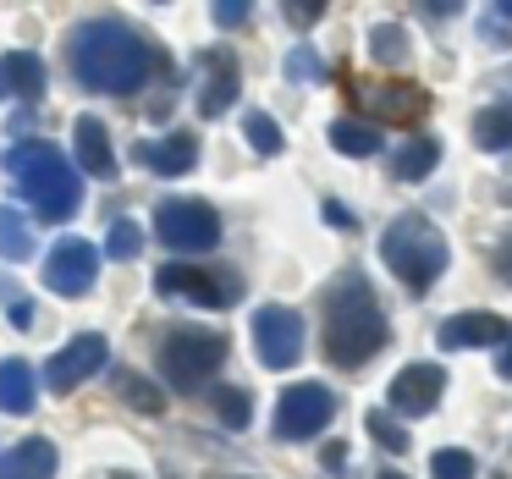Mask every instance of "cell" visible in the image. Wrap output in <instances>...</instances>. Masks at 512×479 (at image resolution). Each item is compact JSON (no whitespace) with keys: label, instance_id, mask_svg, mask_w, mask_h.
Returning a JSON list of instances; mask_svg holds the SVG:
<instances>
[{"label":"cell","instance_id":"cell-1","mask_svg":"<svg viewBox=\"0 0 512 479\" xmlns=\"http://www.w3.org/2000/svg\"><path fill=\"white\" fill-rule=\"evenodd\" d=\"M67 61L78 72V83L94 94H138L149 83V72H155V61L166 67V56L149 50L144 34L133 23H116V17L83 23L67 45Z\"/></svg>","mask_w":512,"mask_h":479},{"label":"cell","instance_id":"cell-2","mask_svg":"<svg viewBox=\"0 0 512 479\" xmlns=\"http://www.w3.org/2000/svg\"><path fill=\"white\" fill-rule=\"evenodd\" d=\"M386 342H391V331H386V314H380L369 281L358 270L331 281V292H325V358L336 369H358Z\"/></svg>","mask_w":512,"mask_h":479},{"label":"cell","instance_id":"cell-3","mask_svg":"<svg viewBox=\"0 0 512 479\" xmlns=\"http://www.w3.org/2000/svg\"><path fill=\"white\" fill-rule=\"evenodd\" d=\"M6 171H12V182L34 199L39 221H67L72 210H83L78 166H72L56 144H45V138H23V144L6 155Z\"/></svg>","mask_w":512,"mask_h":479},{"label":"cell","instance_id":"cell-4","mask_svg":"<svg viewBox=\"0 0 512 479\" xmlns=\"http://www.w3.org/2000/svg\"><path fill=\"white\" fill-rule=\"evenodd\" d=\"M380 259L391 265V276H397L402 287L424 292L446 270V237H441V226L424 221V215H397V221L386 226V237H380Z\"/></svg>","mask_w":512,"mask_h":479},{"label":"cell","instance_id":"cell-5","mask_svg":"<svg viewBox=\"0 0 512 479\" xmlns=\"http://www.w3.org/2000/svg\"><path fill=\"white\" fill-rule=\"evenodd\" d=\"M226 364V336L221 331H199V325H177L160 336V375L182 391H199L204 375Z\"/></svg>","mask_w":512,"mask_h":479},{"label":"cell","instance_id":"cell-6","mask_svg":"<svg viewBox=\"0 0 512 479\" xmlns=\"http://www.w3.org/2000/svg\"><path fill=\"white\" fill-rule=\"evenodd\" d=\"M155 232H160V243L177 248V254H199V248L221 243V215L204 199H160Z\"/></svg>","mask_w":512,"mask_h":479},{"label":"cell","instance_id":"cell-7","mask_svg":"<svg viewBox=\"0 0 512 479\" xmlns=\"http://www.w3.org/2000/svg\"><path fill=\"white\" fill-rule=\"evenodd\" d=\"M331 413H336L331 386L303 380V386H292L287 397L276 402V435H281V441H314V435L331 424Z\"/></svg>","mask_w":512,"mask_h":479},{"label":"cell","instance_id":"cell-8","mask_svg":"<svg viewBox=\"0 0 512 479\" xmlns=\"http://www.w3.org/2000/svg\"><path fill=\"white\" fill-rule=\"evenodd\" d=\"M155 292H166V298H188V303H204V309H232V303H237V276H232V270L166 265V270H155Z\"/></svg>","mask_w":512,"mask_h":479},{"label":"cell","instance_id":"cell-9","mask_svg":"<svg viewBox=\"0 0 512 479\" xmlns=\"http://www.w3.org/2000/svg\"><path fill=\"white\" fill-rule=\"evenodd\" d=\"M254 347L265 369H292L303 358V320L292 309H281V303H265L254 314Z\"/></svg>","mask_w":512,"mask_h":479},{"label":"cell","instance_id":"cell-10","mask_svg":"<svg viewBox=\"0 0 512 479\" xmlns=\"http://www.w3.org/2000/svg\"><path fill=\"white\" fill-rule=\"evenodd\" d=\"M100 276V248L83 243V237H61L45 259V287L61 292V298H83Z\"/></svg>","mask_w":512,"mask_h":479},{"label":"cell","instance_id":"cell-11","mask_svg":"<svg viewBox=\"0 0 512 479\" xmlns=\"http://www.w3.org/2000/svg\"><path fill=\"white\" fill-rule=\"evenodd\" d=\"M105 358H111L105 336H94V331L72 336V342L61 347V353L50 358V364H45V386L56 391V397H67V391H72V386H83V380H89L94 369H105Z\"/></svg>","mask_w":512,"mask_h":479},{"label":"cell","instance_id":"cell-12","mask_svg":"<svg viewBox=\"0 0 512 479\" xmlns=\"http://www.w3.org/2000/svg\"><path fill=\"white\" fill-rule=\"evenodd\" d=\"M446 391V369L441 364H402L397 380H391V408L397 413H430Z\"/></svg>","mask_w":512,"mask_h":479},{"label":"cell","instance_id":"cell-13","mask_svg":"<svg viewBox=\"0 0 512 479\" xmlns=\"http://www.w3.org/2000/svg\"><path fill=\"white\" fill-rule=\"evenodd\" d=\"M204 89H199V116L210 122V116L232 111L237 105V89H243V78H237V56L232 50H204Z\"/></svg>","mask_w":512,"mask_h":479},{"label":"cell","instance_id":"cell-14","mask_svg":"<svg viewBox=\"0 0 512 479\" xmlns=\"http://www.w3.org/2000/svg\"><path fill=\"white\" fill-rule=\"evenodd\" d=\"M507 336H512V325L501 320V314H485V309L452 314V320L441 325V347H446V353H463V347H490V342H507Z\"/></svg>","mask_w":512,"mask_h":479},{"label":"cell","instance_id":"cell-15","mask_svg":"<svg viewBox=\"0 0 512 479\" xmlns=\"http://www.w3.org/2000/svg\"><path fill=\"white\" fill-rule=\"evenodd\" d=\"M369 111L380 116V122H397V127H413L424 111H430V94L419 89V83H380V89H369Z\"/></svg>","mask_w":512,"mask_h":479},{"label":"cell","instance_id":"cell-16","mask_svg":"<svg viewBox=\"0 0 512 479\" xmlns=\"http://www.w3.org/2000/svg\"><path fill=\"white\" fill-rule=\"evenodd\" d=\"M56 468H61V457L45 435H28V441H17L12 452L0 457V479H56Z\"/></svg>","mask_w":512,"mask_h":479},{"label":"cell","instance_id":"cell-17","mask_svg":"<svg viewBox=\"0 0 512 479\" xmlns=\"http://www.w3.org/2000/svg\"><path fill=\"white\" fill-rule=\"evenodd\" d=\"M133 155L144 160L155 177H188L193 160H199V144H193L188 133H171V138H160V144H138Z\"/></svg>","mask_w":512,"mask_h":479},{"label":"cell","instance_id":"cell-18","mask_svg":"<svg viewBox=\"0 0 512 479\" xmlns=\"http://www.w3.org/2000/svg\"><path fill=\"white\" fill-rule=\"evenodd\" d=\"M78 166L89 171V177H100V182L116 177V155H111V138H105L100 116H83L78 122Z\"/></svg>","mask_w":512,"mask_h":479},{"label":"cell","instance_id":"cell-19","mask_svg":"<svg viewBox=\"0 0 512 479\" xmlns=\"http://www.w3.org/2000/svg\"><path fill=\"white\" fill-rule=\"evenodd\" d=\"M34 369H28V358H0V408L6 413H34L39 402V386H34Z\"/></svg>","mask_w":512,"mask_h":479},{"label":"cell","instance_id":"cell-20","mask_svg":"<svg viewBox=\"0 0 512 479\" xmlns=\"http://www.w3.org/2000/svg\"><path fill=\"white\" fill-rule=\"evenodd\" d=\"M0 89L17 94V100H39V94H45V61L28 56V50L0 56Z\"/></svg>","mask_w":512,"mask_h":479},{"label":"cell","instance_id":"cell-21","mask_svg":"<svg viewBox=\"0 0 512 479\" xmlns=\"http://www.w3.org/2000/svg\"><path fill=\"white\" fill-rule=\"evenodd\" d=\"M331 144L342 149V155H353V160L380 155V127L364 122V116H336V122H331Z\"/></svg>","mask_w":512,"mask_h":479},{"label":"cell","instance_id":"cell-22","mask_svg":"<svg viewBox=\"0 0 512 479\" xmlns=\"http://www.w3.org/2000/svg\"><path fill=\"white\" fill-rule=\"evenodd\" d=\"M116 397L127 402V408H138V413H149V419H160L166 413V391L155 386V380H144L138 369H116Z\"/></svg>","mask_w":512,"mask_h":479},{"label":"cell","instance_id":"cell-23","mask_svg":"<svg viewBox=\"0 0 512 479\" xmlns=\"http://www.w3.org/2000/svg\"><path fill=\"white\" fill-rule=\"evenodd\" d=\"M474 144L479 149H512V105H485L474 116Z\"/></svg>","mask_w":512,"mask_h":479},{"label":"cell","instance_id":"cell-24","mask_svg":"<svg viewBox=\"0 0 512 479\" xmlns=\"http://www.w3.org/2000/svg\"><path fill=\"white\" fill-rule=\"evenodd\" d=\"M435 160H441V144H435V138H413V144L397 155V177L402 182H419V177H430V171H435Z\"/></svg>","mask_w":512,"mask_h":479},{"label":"cell","instance_id":"cell-25","mask_svg":"<svg viewBox=\"0 0 512 479\" xmlns=\"http://www.w3.org/2000/svg\"><path fill=\"white\" fill-rule=\"evenodd\" d=\"M204 397H210V408L221 413V424H232V430H243V424L254 419V402H248V391H237V386H210Z\"/></svg>","mask_w":512,"mask_h":479},{"label":"cell","instance_id":"cell-26","mask_svg":"<svg viewBox=\"0 0 512 479\" xmlns=\"http://www.w3.org/2000/svg\"><path fill=\"white\" fill-rule=\"evenodd\" d=\"M28 248H34L28 221L12 210V204H0V254H6V259H28Z\"/></svg>","mask_w":512,"mask_h":479},{"label":"cell","instance_id":"cell-27","mask_svg":"<svg viewBox=\"0 0 512 479\" xmlns=\"http://www.w3.org/2000/svg\"><path fill=\"white\" fill-rule=\"evenodd\" d=\"M243 133H248V144H254L259 155H281V144H287V138H281V127L270 122L265 111H248L243 116Z\"/></svg>","mask_w":512,"mask_h":479},{"label":"cell","instance_id":"cell-28","mask_svg":"<svg viewBox=\"0 0 512 479\" xmlns=\"http://www.w3.org/2000/svg\"><path fill=\"white\" fill-rule=\"evenodd\" d=\"M474 457L463 452V446H441V452L430 457V479H474Z\"/></svg>","mask_w":512,"mask_h":479},{"label":"cell","instance_id":"cell-29","mask_svg":"<svg viewBox=\"0 0 512 479\" xmlns=\"http://www.w3.org/2000/svg\"><path fill=\"white\" fill-rule=\"evenodd\" d=\"M369 50H375L386 67H402V61H408V39H402L397 23H380L375 34H369Z\"/></svg>","mask_w":512,"mask_h":479},{"label":"cell","instance_id":"cell-30","mask_svg":"<svg viewBox=\"0 0 512 479\" xmlns=\"http://www.w3.org/2000/svg\"><path fill=\"white\" fill-rule=\"evenodd\" d=\"M138 248H144V232H138V226L127 221V215H116L111 232H105V254H111V259H133Z\"/></svg>","mask_w":512,"mask_h":479},{"label":"cell","instance_id":"cell-31","mask_svg":"<svg viewBox=\"0 0 512 479\" xmlns=\"http://www.w3.org/2000/svg\"><path fill=\"white\" fill-rule=\"evenodd\" d=\"M369 435H375L380 446H386V452H408V430H402L397 419H391V413H369Z\"/></svg>","mask_w":512,"mask_h":479},{"label":"cell","instance_id":"cell-32","mask_svg":"<svg viewBox=\"0 0 512 479\" xmlns=\"http://www.w3.org/2000/svg\"><path fill=\"white\" fill-rule=\"evenodd\" d=\"M287 78H298V83H320V56H314L309 45H298L287 56Z\"/></svg>","mask_w":512,"mask_h":479},{"label":"cell","instance_id":"cell-33","mask_svg":"<svg viewBox=\"0 0 512 479\" xmlns=\"http://www.w3.org/2000/svg\"><path fill=\"white\" fill-rule=\"evenodd\" d=\"M248 17H254L248 0H221V6H215V23L221 28H237V23H248Z\"/></svg>","mask_w":512,"mask_h":479},{"label":"cell","instance_id":"cell-34","mask_svg":"<svg viewBox=\"0 0 512 479\" xmlns=\"http://www.w3.org/2000/svg\"><path fill=\"white\" fill-rule=\"evenodd\" d=\"M320 17H325V6H320V0H287V23L309 28V23H320Z\"/></svg>","mask_w":512,"mask_h":479},{"label":"cell","instance_id":"cell-35","mask_svg":"<svg viewBox=\"0 0 512 479\" xmlns=\"http://www.w3.org/2000/svg\"><path fill=\"white\" fill-rule=\"evenodd\" d=\"M490 270H496L501 281H512V243H496V254H490Z\"/></svg>","mask_w":512,"mask_h":479},{"label":"cell","instance_id":"cell-36","mask_svg":"<svg viewBox=\"0 0 512 479\" xmlns=\"http://www.w3.org/2000/svg\"><path fill=\"white\" fill-rule=\"evenodd\" d=\"M325 221H331V226H342V232H353V215H347V210H342V204H336V199L325 204Z\"/></svg>","mask_w":512,"mask_h":479},{"label":"cell","instance_id":"cell-37","mask_svg":"<svg viewBox=\"0 0 512 479\" xmlns=\"http://www.w3.org/2000/svg\"><path fill=\"white\" fill-rule=\"evenodd\" d=\"M496 369H501V375L512 380V336H507V342H501V353H496Z\"/></svg>","mask_w":512,"mask_h":479},{"label":"cell","instance_id":"cell-38","mask_svg":"<svg viewBox=\"0 0 512 479\" xmlns=\"http://www.w3.org/2000/svg\"><path fill=\"white\" fill-rule=\"evenodd\" d=\"M336 463H347V446H342V441L325 446V468H336Z\"/></svg>","mask_w":512,"mask_h":479},{"label":"cell","instance_id":"cell-39","mask_svg":"<svg viewBox=\"0 0 512 479\" xmlns=\"http://www.w3.org/2000/svg\"><path fill=\"white\" fill-rule=\"evenodd\" d=\"M215 479H243V474H215Z\"/></svg>","mask_w":512,"mask_h":479},{"label":"cell","instance_id":"cell-40","mask_svg":"<svg viewBox=\"0 0 512 479\" xmlns=\"http://www.w3.org/2000/svg\"><path fill=\"white\" fill-rule=\"evenodd\" d=\"M380 479H408V474H380Z\"/></svg>","mask_w":512,"mask_h":479},{"label":"cell","instance_id":"cell-41","mask_svg":"<svg viewBox=\"0 0 512 479\" xmlns=\"http://www.w3.org/2000/svg\"><path fill=\"white\" fill-rule=\"evenodd\" d=\"M111 479H138V474H111Z\"/></svg>","mask_w":512,"mask_h":479}]
</instances>
